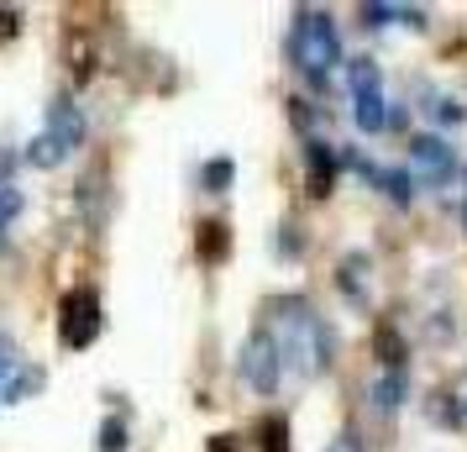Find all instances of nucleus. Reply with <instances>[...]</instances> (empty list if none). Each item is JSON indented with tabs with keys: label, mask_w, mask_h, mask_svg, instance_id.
<instances>
[{
	"label": "nucleus",
	"mask_w": 467,
	"mask_h": 452,
	"mask_svg": "<svg viewBox=\"0 0 467 452\" xmlns=\"http://www.w3.org/2000/svg\"><path fill=\"white\" fill-rule=\"evenodd\" d=\"M11 368H16V358L0 347V394H5V384H11Z\"/></svg>",
	"instance_id": "26"
},
{
	"label": "nucleus",
	"mask_w": 467,
	"mask_h": 452,
	"mask_svg": "<svg viewBox=\"0 0 467 452\" xmlns=\"http://www.w3.org/2000/svg\"><path fill=\"white\" fill-rule=\"evenodd\" d=\"M232 179H236L232 158H211V163H205V173H200V184H205L211 194H226V190H232Z\"/></svg>",
	"instance_id": "16"
},
{
	"label": "nucleus",
	"mask_w": 467,
	"mask_h": 452,
	"mask_svg": "<svg viewBox=\"0 0 467 452\" xmlns=\"http://www.w3.org/2000/svg\"><path fill=\"white\" fill-rule=\"evenodd\" d=\"M43 131H47V137H58V142L74 152L79 142H85V110L74 106L68 95H58V100L47 106V127H43Z\"/></svg>",
	"instance_id": "6"
},
{
	"label": "nucleus",
	"mask_w": 467,
	"mask_h": 452,
	"mask_svg": "<svg viewBox=\"0 0 467 452\" xmlns=\"http://www.w3.org/2000/svg\"><path fill=\"white\" fill-rule=\"evenodd\" d=\"M257 447L289 452V421H284V415H263V421H257Z\"/></svg>",
	"instance_id": "12"
},
{
	"label": "nucleus",
	"mask_w": 467,
	"mask_h": 452,
	"mask_svg": "<svg viewBox=\"0 0 467 452\" xmlns=\"http://www.w3.org/2000/svg\"><path fill=\"white\" fill-rule=\"evenodd\" d=\"M37 384H43V373H37V368H22V373L5 384V394H0V400H22V394H32Z\"/></svg>",
	"instance_id": "20"
},
{
	"label": "nucleus",
	"mask_w": 467,
	"mask_h": 452,
	"mask_svg": "<svg viewBox=\"0 0 467 452\" xmlns=\"http://www.w3.org/2000/svg\"><path fill=\"white\" fill-rule=\"evenodd\" d=\"M16 215H22V190H16V184H0V232H5Z\"/></svg>",
	"instance_id": "18"
},
{
	"label": "nucleus",
	"mask_w": 467,
	"mask_h": 452,
	"mask_svg": "<svg viewBox=\"0 0 467 452\" xmlns=\"http://www.w3.org/2000/svg\"><path fill=\"white\" fill-rule=\"evenodd\" d=\"M284 232H289V237H278V247H284V253H299V247H305V237H299V226H284Z\"/></svg>",
	"instance_id": "25"
},
{
	"label": "nucleus",
	"mask_w": 467,
	"mask_h": 452,
	"mask_svg": "<svg viewBox=\"0 0 467 452\" xmlns=\"http://www.w3.org/2000/svg\"><path fill=\"white\" fill-rule=\"evenodd\" d=\"M373 347H379V358L389 368H404V337L394 326H379V331H373Z\"/></svg>",
	"instance_id": "14"
},
{
	"label": "nucleus",
	"mask_w": 467,
	"mask_h": 452,
	"mask_svg": "<svg viewBox=\"0 0 467 452\" xmlns=\"http://www.w3.org/2000/svg\"><path fill=\"white\" fill-rule=\"evenodd\" d=\"M404 394H410V379H404V368H389V373H379L373 379V410H400L404 405Z\"/></svg>",
	"instance_id": "8"
},
{
	"label": "nucleus",
	"mask_w": 467,
	"mask_h": 452,
	"mask_svg": "<svg viewBox=\"0 0 467 452\" xmlns=\"http://www.w3.org/2000/svg\"><path fill=\"white\" fill-rule=\"evenodd\" d=\"M16 26H22V16L11 5H0V37H16Z\"/></svg>",
	"instance_id": "23"
},
{
	"label": "nucleus",
	"mask_w": 467,
	"mask_h": 452,
	"mask_svg": "<svg viewBox=\"0 0 467 452\" xmlns=\"http://www.w3.org/2000/svg\"><path fill=\"white\" fill-rule=\"evenodd\" d=\"M100 337V295L95 289H68L58 305V342L64 347H89Z\"/></svg>",
	"instance_id": "3"
},
{
	"label": "nucleus",
	"mask_w": 467,
	"mask_h": 452,
	"mask_svg": "<svg viewBox=\"0 0 467 452\" xmlns=\"http://www.w3.org/2000/svg\"><path fill=\"white\" fill-rule=\"evenodd\" d=\"M347 79H352V95H368V89H379V64L373 58H352Z\"/></svg>",
	"instance_id": "17"
},
{
	"label": "nucleus",
	"mask_w": 467,
	"mask_h": 452,
	"mask_svg": "<svg viewBox=\"0 0 467 452\" xmlns=\"http://www.w3.org/2000/svg\"><path fill=\"white\" fill-rule=\"evenodd\" d=\"M410 163H415V173H420V184H446L451 173H457V152L446 148L441 137H415L410 142Z\"/></svg>",
	"instance_id": "5"
},
{
	"label": "nucleus",
	"mask_w": 467,
	"mask_h": 452,
	"mask_svg": "<svg viewBox=\"0 0 467 452\" xmlns=\"http://www.w3.org/2000/svg\"><path fill=\"white\" fill-rule=\"evenodd\" d=\"M289 53L295 64L310 74V79H326V68L341 58V43H337V26L326 11H299L295 16V32H289Z\"/></svg>",
	"instance_id": "2"
},
{
	"label": "nucleus",
	"mask_w": 467,
	"mask_h": 452,
	"mask_svg": "<svg viewBox=\"0 0 467 452\" xmlns=\"http://www.w3.org/2000/svg\"><path fill=\"white\" fill-rule=\"evenodd\" d=\"M389 16H400L394 5H362V26H389Z\"/></svg>",
	"instance_id": "22"
},
{
	"label": "nucleus",
	"mask_w": 467,
	"mask_h": 452,
	"mask_svg": "<svg viewBox=\"0 0 467 452\" xmlns=\"http://www.w3.org/2000/svg\"><path fill=\"white\" fill-rule=\"evenodd\" d=\"M278 326H284L278 352H284V363H295V373L316 379V373L331 368L337 337H331V326L310 310V300H278Z\"/></svg>",
	"instance_id": "1"
},
{
	"label": "nucleus",
	"mask_w": 467,
	"mask_h": 452,
	"mask_svg": "<svg viewBox=\"0 0 467 452\" xmlns=\"http://www.w3.org/2000/svg\"><path fill=\"white\" fill-rule=\"evenodd\" d=\"M121 447H127V421L110 415L106 426H100V452H121Z\"/></svg>",
	"instance_id": "19"
},
{
	"label": "nucleus",
	"mask_w": 467,
	"mask_h": 452,
	"mask_svg": "<svg viewBox=\"0 0 467 452\" xmlns=\"http://www.w3.org/2000/svg\"><path fill=\"white\" fill-rule=\"evenodd\" d=\"M373 184H383V194H389L394 205H410V194H415L410 169H379V173H373Z\"/></svg>",
	"instance_id": "11"
},
{
	"label": "nucleus",
	"mask_w": 467,
	"mask_h": 452,
	"mask_svg": "<svg viewBox=\"0 0 467 452\" xmlns=\"http://www.w3.org/2000/svg\"><path fill=\"white\" fill-rule=\"evenodd\" d=\"M362 274H368V258H362V253H352V258L341 263V289H347L352 300H368V284H362Z\"/></svg>",
	"instance_id": "15"
},
{
	"label": "nucleus",
	"mask_w": 467,
	"mask_h": 452,
	"mask_svg": "<svg viewBox=\"0 0 467 452\" xmlns=\"http://www.w3.org/2000/svg\"><path fill=\"white\" fill-rule=\"evenodd\" d=\"M352 116H358V131H368V137L389 127V110H383V89H368V95H358V110H352Z\"/></svg>",
	"instance_id": "10"
},
{
	"label": "nucleus",
	"mask_w": 467,
	"mask_h": 452,
	"mask_svg": "<svg viewBox=\"0 0 467 452\" xmlns=\"http://www.w3.org/2000/svg\"><path fill=\"white\" fill-rule=\"evenodd\" d=\"M462 226H467V211H462Z\"/></svg>",
	"instance_id": "28"
},
{
	"label": "nucleus",
	"mask_w": 467,
	"mask_h": 452,
	"mask_svg": "<svg viewBox=\"0 0 467 452\" xmlns=\"http://www.w3.org/2000/svg\"><path fill=\"white\" fill-rule=\"evenodd\" d=\"M236 368H242V379H247L257 394H274V389H278V373H284L278 337H268V331H253V337L242 342V358H236Z\"/></svg>",
	"instance_id": "4"
},
{
	"label": "nucleus",
	"mask_w": 467,
	"mask_h": 452,
	"mask_svg": "<svg viewBox=\"0 0 467 452\" xmlns=\"http://www.w3.org/2000/svg\"><path fill=\"white\" fill-rule=\"evenodd\" d=\"M436 116H441L446 127H457V121H462V116H467V106H462V100H457V95H441V100H436Z\"/></svg>",
	"instance_id": "21"
},
{
	"label": "nucleus",
	"mask_w": 467,
	"mask_h": 452,
	"mask_svg": "<svg viewBox=\"0 0 467 452\" xmlns=\"http://www.w3.org/2000/svg\"><path fill=\"white\" fill-rule=\"evenodd\" d=\"M326 452H362V442L352 436V431H341V436H337V442H331Z\"/></svg>",
	"instance_id": "24"
},
{
	"label": "nucleus",
	"mask_w": 467,
	"mask_h": 452,
	"mask_svg": "<svg viewBox=\"0 0 467 452\" xmlns=\"http://www.w3.org/2000/svg\"><path fill=\"white\" fill-rule=\"evenodd\" d=\"M226 247H232L226 226H221V221H205V226H200V258L221 263V258H226Z\"/></svg>",
	"instance_id": "13"
},
{
	"label": "nucleus",
	"mask_w": 467,
	"mask_h": 452,
	"mask_svg": "<svg viewBox=\"0 0 467 452\" xmlns=\"http://www.w3.org/2000/svg\"><path fill=\"white\" fill-rule=\"evenodd\" d=\"M211 452H236V436H211Z\"/></svg>",
	"instance_id": "27"
},
{
	"label": "nucleus",
	"mask_w": 467,
	"mask_h": 452,
	"mask_svg": "<svg viewBox=\"0 0 467 452\" xmlns=\"http://www.w3.org/2000/svg\"><path fill=\"white\" fill-rule=\"evenodd\" d=\"M64 158H68V148L58 137H47V131H37V137L26 142V163H32V169H58Z\"/></svg>",
	"instance_id": "9"
},
{
	"label": "nucleus",
	"mask_w": 467,
	"mask_h": 452,
	"mask_svg": "<svg viewBox=\"0 0 467 452\" xmlns=\"http://www.w3.org/2000/svg\"><path fill=\"white\" fill-rule=\"evenodd\" d=\"M305 184H310V194H331V184H337V148H326V142L305 148Z\"/></svg>",
	"instance_id": "7"
}]
</instances>
